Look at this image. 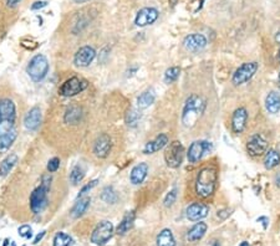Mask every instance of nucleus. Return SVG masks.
Returning <instances> with one entry per match:
<instances>
[{"label":"nucleus","instance_id":"f257e3e1","mask_svg":"<svg viewBox=\"0 0 280 246\" xmlns=\"http://www.w3.org/2000/svg\"><path fill=\"white\" fill-rule=\"evenodd\" d=\"M205 104L204 101L197 95H192L187 98L186 105L183 109V114H182V122L186 127H193L196 122L200 117V114L204 111Z\"/></svg>","mask_w":280,"mask_h":246},{"label":"nucleus","instance_id":"f03ea898","mask_svg":"<svg viewBox=\"0 0 280 246\" xmlns=\"http://www.w3.org/2000/svg\"><path fill=\"white\" fill-rule=\"evenodd\" d=\"M217 184V172L214 168H204L199 172L196 182V191L202 198H208L214 193Z\"/></svg>","mask_w":280,"mask_h":246},{"label":"nucleus","instance_id":"7ed1b4c3","mask_svg":"<svg viewBox=\"0 0 280 246\" xmlns=\"http://www.w3.org/2000/svg\"><path fill=\"white\" fill-rule=\"evenodd\" d=\"M27 72L34 82L43 81L49 72V61L46 56L36 55L30 60Z\"/></svg>","mask_w":280,"mask_h":246},{"label":"nucleus","instance_id":"20e7f679","mask_svg":"<svg viewBox=\"0 0 280 246\" xmlns=\"http://www.w3.org/2000/svg\"><path fill=\"white\" fill-rule=\"evenodd\" d=\"M48 193L49 189L40 186L30 194V208L34 214H40L48 207Z\"/></svg>","mask_w":280,"mask_h":246},{"label":"nucleus","instance_id":"39448f33","mask_svg":"<svg viewBox=\"0 0 280 246\" xmlns=\"http://www.w3.org/2000/svg\"><path fill=\"white\" fill-rule=\"evenodd\" d=\"M183 153L184 148L182 146V143L178 140H174L169 144L165 153L166 163L169 168H178L183 161Z\"/></svg>","mask_w":280,"mask_h":246},{"label":"nucleus","instance_id":"423d86ee","mask_svg":"<svg viewBox=\"0 0 280 246\" xmlns=\"http://www.w3.org/2000/svg\"><path fill=\"white\" fill-rule=\"evenodd\" d=\"M112 234H113L112 222L104 220L93 230L92 235H91V243H93L95 245H104L112 238Z\"/></svg>","mask_w":280,"mask_h":246},{"label":"nucleus","instance_id":"0eeeda50","mask_svg":"<svg viewBox=\"0 0 280 246\" xmlns=\"http://www.w3.org/2000/svg\"><path fill=\"white\" fill-rule=\"evenodd\" d=\"M86 87H87V81L74 76L62 83L59 93L61 96H65V97H72V96H76L78 93L83 92Z\"/></svg>","mask_w":280,"mask_h":246},{"label":"nucleus","instance_id":"6e6552de","mask_svg":"<svg viewBox=\"0 0 280 246\" xmlns=\"http://www.w3.org/2000/svg\"><path fill=\"white\" fill-rule=\"evenodd\" d=\"M256 70H258V64L256 62H246V64H243L233 75V83L234 85L246 83L247 81H249L254 76Z\"/></svg>","mask_w":280,"mask_h":246},{"label":"nucleus","instance_id":"1a4fd4ad","mask_svg":"<svg viewBox=\"0 0 280 246\" xmlns=\"http://www.w3.org/2000/svg\"><path fill=\"white\" fill-rule=\"evenodd\" d=\"M212 149V144L205 140H196L191 144L190 149H188V161L191 163H197L202 159L205 152H208Z\"/></svg>","mask_w":280,"mask_h":246},{"label":"nucleus","instance_id":"9d476101","mask_svg":"<svg viewBox=\"0 0 280 246\" xmlns=\"http://www.w3.org/2000/svg\"><path fill=\"white\" fill-rule=\"evenodd\" d=\"M96 56V51L91 46H83L78 50V53L75 54L74 62L76 66L79 67H86L91 64Z\"/></svg>","mask_w":280,"mask_h":246},{"label":"nucleus","instance_id":"9b49d317","mask_svg":"<svg viewBox=\"0 0 280 246\" xmlns=\"http://www.w3.org/2000/svg\"><path fill=\"white\" fill-rule=\"evenodd\" d=\"M267 140L261 135H254L248 139V144H247V149L248 153L253 157L261 156L267 151Z\"/></svg>","mask_w":280,"mask_h":246},{"label":"nucleus","instance_id":"f8f14e48","mask_svg":"<svg viewBox=\"0 0 280 246\" xmlns=\"http://www.w3.org/2000/svg\"><path fill=\"white\" fill-rule=\"evenodd\" d=\"M158 11L155 8H143L137 13L136 19H135V24L137 27H147V25L152 24L157 20Z\"/></svg>","mask_w":280,"mask_h":246},{"label":"nucleus","instance_id":"ddd939ff","mask_svg":"<svg viewBox=\"0 0 280 246\" xmlns=\"http://www.w3.org/2000/svg\"><path fill=\"white\" fill-rule=\"evenodd\" d=\"M111 138L107 135H101L100 137H97V139L95 140V144H93V153L95 156L99 157V158H106L109 156L110 151H111Z\"/></svg>","mask_w":280,"mask_h":246},{"label":"nucleus","instance_id":"4468645a","mask_svg":"<svg viewBox=\"0 0 280 246\" xmlns=\"http://www.w3.org/2000/svg\"><path fill=\"white\" fill-rule=\"evenodd\" d=\"M184 48L188 51H199L207 45V39L202 34H192L186 36L183 41Z\"/></svg>","mask_w":280,"mask_h":246},{"label":"nucleus","instance_id":"2eb2a0df","mask_svg":"<svg viewBox=\"0 0 280 246\" xmlns=\"http://www.w3.org/2000/svg\"><path fill=\"white\" fill-rule=\"evenodd\" d=\"M209 208L202 203H193L187 208V218L192 221H199L208 215Z\"/></svg>","mask_w":280,"mask_h":246},{"label":"nucleus","instance_id":"dca6fc26","mask_svg":"<svg viewBox=\"0 0 280 246\" xmlns=\"http://www.w3.org/2000/svg\"><path fill=\"white\" fill-rule=\"evenodd\" d=\"M41 123V109L39 107H32L24 118V126L29 131H36Z\"/></svg>","mask_w":280,"mask_h":246},{"label":"nucleus","instance_id":"f3484780","mask_svg":"<svg viewBox=\"0 0 280 246\" xmlns=\"http://www.w3.org/2000/svg\"><path fill=\"white\" fill-rule=\"evenodd\" d=\"M15 104L9 98L0 100V121H15Z\"/></svg>","mask_w":280,"mask_h":246},{"label":"nucleus","instance_id":"a211bd4d","mask_svg":"<svg viewBox=\"0 0 280 246\" xmlns=\"http://www.w3.org/2000/svg\"><path fill=\"white\" fill-rule=\"evenodd\" d=\"M247 118H248V113H247V109L240 107V109H235V112L233 113L232 118V127L234 133H242L243 130L246 128Z\"/></svg>","mask_w":280,"mask_h":246},{"label":"nucleus","instance_id":"6ab92c4d","mask_svg":"<svg viewBox=\"0 0 280 246\" xmlns=\"http://www.w3.org/2000/svg\"><path fill=\"white\" fill-rule=\"evenodd\" d=\"M168 143V137L166 135H160L155 138L153 140L148 142L146 144L143 149V153L144 154H152L156 153V152L161 151L162 148H165L167 146Z\"/></svg>","mask_w":280,"mask_h":246},{"label":"nucleus","instance_id":"aec40b11","mask_svg":"<svg viewBox=\"0 0 280 246\" xmlns=\"http://www.w3.org/2000/svg\"><path fill=\"white\" fill-rule=\"evenodd\" d=\"M147 173H148V165L146 163L137 164L131 172V183L135 184V186L141 184L144 180V178L147 177Z\"/></svg>","mask_w":280,"mask_h":246},{"label":"nucleus","instance_id":"412c9836","mask_svg":"<svg viewBox=\"0 0 280 246\" xmlns=\"http://www.w3.org/2000/svg\"><path fill=\"white\" fill-rule=\"evenodd\" d=\"M207 229H208V226H207L205 222H197V224L188 231V234H187V239H188L191 243H196V241L200 240V239L205 235Z\"/></svg>","mask_w":280,"mask_h":246},{"label":"nucleus","instance_id":"4be33fe9","mask_svg":"<svg viewBox=\"0 0 280 246\" xmlns=\"http://www.w3.org/2000/svg\"><path fill=\"white\" fill-rule=\"evenodd\" d=\"M18 156L15 153H10L3 159V162L0 163V177H6L9 173L13 170L15 167V164L18 163Z\"/></svg>","mask_w":280,"mask_h":246},{"label":"nucleus","instance_id":"5701e85b","mask_svg":"<svg viewBox=\"0 0 280 246\" xmlns=\"http://www.w3.org/2000/svg\"><path fill=\"white\" fill-rule=\"evenodd\" d=\"M90 203H91L90 196H84V198H80V200L76 201L74 207H72L71 217L75 218V219L83 217V215L86 213V210H87Z\"/></svg>","mask_w":280,"mask_h":246},{"label":"nucleus","instance_id":"b1692460","mask_svg":"<svg viewBox=\"0 0 280 246\" xmlns=\"http://www.w3.org/2000/svg\"><path fill=\"white\" fill-rule=\"evenodd\" d=\"M81 118H83V109L78 106H71L70 109H67L64 117L67 125H78L80 123Z\"/></svg>","mask_w":280,"mask_h":246},{"label":"nucleus","instance_id":"393cba45","mask_svg":"<svg viewBox=\"0 0 280 246\" xmlns=\"http://www.w3.org/2000/svg\"><path fill=\"white\" fill-rule=\"evenodd\" d=\"M265 107L270 113H278L280 111V95L278 92H272L265 98Z\"/></svg>","mask_w":280,"mask_h":246},{"label":"nucleus","instance_id":"a878e982","mask_svg":"<svg viewBox=\"0 0 280 246\" xmlns=\"http://www.w3.org/2000/svg\"><path fill=\"white\" fill-rule=\"evenodd\" d=\"M135 212H128L126 213V215L123 217L122 221L118 224L117 226V234L118 235H125L128 230H130L132 226H134V222H135Z\"/></svg>","mask_w":280,"mask_h":246},{"label":"nucleus","instance_id":"bb28decb","mask_svg":"<svg viewBox=\"0 0 280 246\" xmlns=\"http://www.w3.org/2000/svg\"><path fill=\"white\" fill-rule=\"evenodd\" d=\"M157 246H176V240L169 229H165L158 234Z\"/></svg>","mask_w":280,"mask_h":246},{"label":"nucleus","instance_id":"cd10ccee","mask_svg":"<svg viewBox=\"0 0 280 246\" xmlns=\"http://www.w3.org/2000/svg\"><path fill=\"white\" fill-rule=\"evenodd\" d=\"M280 164V154L279 152H277L275 149H270V151L267 152L264 158V167L267 169H273L277 165Z\"/></svg>","mask_w":280,"mask_h":246},{"label":"nucleus","instance_id":"c85d7f7f","mask_svg":"<svg viewBox=\"0 0 280 246\" xmlns=\"http://www.w3.org/2000/svg\"><path fill=\"white\" fill-rule=\"evenodd\" d=\"M155 92L152 90L146 91L137 98V106H139V109H147L155 102Z\"/></svg>","mask_w":280,"mask_h":246},{"label":"nucleus","instance_id":"c756f323","mask_svg":"<svg viewBox=\"0 0 280 246\" xmlns=\"http://www.w3.org/2000/svg\"><path fill=\"white\" fill-rule=\"evenodd\" d=\"M84 177H85V168L81 164H76L70 173V180L74 186H76L84 179Z\"/></svg>","mask_w":280,"mask_h":246},{"label":"nucleus","instance_id":"7c9ffc66","mask_svg":"<svg viewBox=\"0 0 280 246\" xmlns=\"http://www.w3.org/2000/svg\"><path fill=\"white\" fill-rule=\"evenodd\" d=\"M15 139H16L15 128H14L13 131H10V132L5 133V135L0 136V151H4V149L9 148Z\"/></svg>","mask_w":280,"mask_h":246},{"label":"nucleus","instance_id":"2f4dec72","mask_svg":"<svg viewBox=\"0 0 280 246\" xmlns=\"http://www.w3.org/2000/svg\"><path fill=\"white\" fill-rule=\"evenodd\" d=\"M101 199L107 204H115L118 200V196L112 187H106L101 193Z\"/></svg>","mask_w":280,"mask_h":246},{"label":"nucleus","instance_id":"473e14b6","mask_svg":"<svg viewBox=\"0 0 280 246\" xmlns=\"http://www.w3.org/2000/svg\"><path fill=\"white\" fill-rule=\"evenodd\" d=\"M72 238L65 233H57L54 238V246H71Z\"/></svg>","mask_w":280,"mask_h":246},{"label":"nucleus","instance_id":"72a5a7b5","mask_svg":"<svg viewBox=\"0 0 280 246\" xmlns=\"http://www.w3.org/2000/svg\"><path fill=\"white\" fill-rule=\"evenodd\" d=\"M179 74H181V69H179V67H169L165 74V82L166 83H172V82L177 81V79L179 77Z\"/></svg>","mask_w":280,"mask_h":246},{"label":"nucleus","instance_id":"f704fd0d","mask_svg":"<svg viewBox=\"0 0 280 246\" xmlns=\"http://www.w3.org/2000/svg\"><path fill=\"white\" fill-rule=\"evenodd\" d=\"M140 118H141V113H139L136 109H131V111L127 113V117H126V122H127L128 126L135 127V126L139 123Z\"/></svg>","mask_w":280,"mask_h":246},{"label":"nucleus","instance_id":"c9c22d12","mask_svg":"<svg viewBox=\"0 0 280 246\" xmlns=\"http://www.w3.org/2000/svg\"><path fill=\"white\" fill-rule=\"evenodd\" d=\"M177 189L174 188V189H172L171 191H169V193L167 194V195H166V198H165V207H172V205H173L174 203H176V199H177Z\"/></svg>","mask_w":280,"mask_h":246},{"label":"nucleus","instance_id":"e433bc0d","mask_svg":"<svg viewBox=\"0 0 280 246\" xmlns=\"http://www.w3.org/2000/svg\"><path fill=\"white\" fill-rule=\"evenodd\" d=\"M14 130V121H0V136Z\"/></svg>","mask_w":280,"mask_h":246},{"label":"nucleus","instance_id":"4c0bfd02","mask_svg":"<svg viewBox=\"0 0 280 246\" xmlns=\"http://www.w3.org/2000/svg\"><path fill=\"white\" fill-rule=\"evenodd\" d=\"M60 167V159L57 157H54L49 161L48 163V172L49 173H55L56 170L59 169Z\"/></svg>","mask_w":280,"mask_h":246},{"label":"nucleus","instance_id":"58836bf2","mask_svg":"<svg viewBox=\"0 0 280 246\" xmlns=\"http://www.w3.org/2000/svg\"><path fill=\"white\" fill-rule=\"evenodd\" d=\"M19 235L24 239H31L32 238V230L29 225H23L19 228Z\"/></svg>","mask_w":280,"mask_h":246},{"label":"nucleus","instance_id":"ea45409f","mask_svg":"<svg viewBox=\"0 0 280 246\" xmlns=\"http://www.w3.org/2000/svg\"><path fill=\"white\" fill-rule=\"evenodd\" d=\"M97 183H99V180L95 179V180H92V182L88 183V184H86V186H84L83 189H81V191H80V194H79V198H80V196H83L84 194L87 193L88 191H91V189H92L93 187H96Z\"/></svg>","mask_w":280,"mask_h":246},{"label":"nucleus","instance_id":"a19ab883","mask_svg":"<svg viewBox=\"0 0 280 246\" xmlns=\"http://www.w3.org/2000/svg\"><path fill=\"white\" fill-rule=\"evenodd\" d=\"M48 5V1H35L34 4L31 5V9L32 10H39V9H43V8H45V6Z\"/></svg>","mask_w":280,"mask_h":246},{"label":"nucleus","instance_id":"79ce46f5","mask_svg":"<svg viewBox=\"0 0 280 246\" xmlns=\"http://www.w3.org/2000/svg\"><path fill=\"white\" fill-rule=\"evenodd\" d=\"M41 186L45 187L46 189H49V191H50V186H51V177L50 175H44L43 182H41Z\"/></svg>","mask_w":280,"mask_h":246},{"label":"nucleus","instance_id":"37998d69","mask_svg":"<svg viewBox=\"0 0 280 246\" xmlns=\"http://www.w3.org/2000/svg\"><path fill=\"white\" fill-rule=\"evenodd\" d=\"M45 234H46V231H41L40 234H37L36 238L34 239V244H39V243H40V241L43 240L44 236H45Z\"/></svg>","mask_w":280,"mask_h":246},{"label":"nucleus","instance_id":"c03bdc74","mask_svg":"<svg viewBox=\"0 0 280 246\" xmlns=\"http://www.w3.org/2000/svg\"><path fill=\"white\" fill-rule=\"evenodd\" d=\"M258 221L263 224V226H264V229H267L268 222H269V219H268L267 217H260V218H259V219H258Z\"/></svg>","mask_w":280,"mask_h":246},{"label":"nucleus","instance_id":"a18cd8bd","mask_svg":"<svg viewBox=\"0 0 280 246\" xmlns=\"http://www.w3.org/2000/svg\"><path fill=\"white\" fill-rule=\"evenodd\" d=\"M20 1H22V0H6V4H8V6H10V8H15Z\"/></svg>","mask_w":280,"mask_h":246},{"label":"nucleus","instance_id":"49530a36","mask_svg":"<svg viewBox=\"0 0 280 246\" xmlns=\"http://www.w3.org/2000/svg\"><path fill=\"white\" fill-rule=\"evenodd\" d=\"M275 184L280 188V173L279 174H277V177H275Z\"/></svg>","mask_w":280,"mask_h":246},{"label":"nucleus","instance_id":"de8ad7c7","mask_svg":"<svg viewBox=\"0 0 280 246\" xmlns=\"http://www.w3.org/2000/svg\"><path fill=\"white\" fill-rule=\"evenodd\" d=\"M275 41H277L278 44H280V31H278L277 35H275Z\"/></svg>","mask_w":280,"mask_h":246},{"label":"nucleus","instance_id":"09e8293b","mask_svg":"<svg viewBox=\"0 0 280 246\" xmlns=\"http://www.w3.org/2000/svg\"><path fill=\"white\" fill-rule=\"evenodd\" d=\"M74 1L76 4H83V3H86V1H88V0H74Z\"/></svg>","mask_w":280,"mask_h":246},{"label":"nucleus","instance_id":"8fccbe9b","mask_svg":"<svg viewBox=\"0 0 280 246\" xmlns=\"http://www.w3.org/2000/svg\"><path fill=\"white\" fill-rule=\"evenodd\" d=\"M239 246H249V244H248V243H247V241H243V243H242V244H240V245H239Z\"/></svg>","mask_w":280,"mask_h":246},{"label":"nucleus","instance_id":"3c124183","mask_svg":"<svg viewBox=\"0 0 280 246\" xmlns=\"http://www.w3.org/2000/svg\"><path fill=\"white\" fill-rule=\"evenodd\" d=\"M212 246H221V244H219L218 241H214V243L212 244Z\"/></svg>","mask_w":280,"mask_h":246},{"label":"nucleus","instance_id":"603ef678","mask_svg":"<svg viewBox=\"0 0 280 246\" xmlns=\"http://www.w3.org/2000/svg\"><path fill=\"white\" fill-rule=\"evenodd\" d=\"M9 245V240L8 239H5V240H4V245L3 246H8Z\"/></svg>","mask_w":280,"mask_h":246},{"label":"nucleus","instance_id":"864d4df0","mask_svg":"<svg viewBox=\"0 0 280 246\" xmlns=\"http://www.w3.org/2000/svg\"><path fill=\"white\" fill-rule=\"evenodd\" d=\"M10 246H16V244H15V243H14V241H13V243H11V244H10Z\"/></svg>","mask_w":280,"mask_h":246},{"label":"nucleus","instance_id":"5fc2aeb1","mask_svg":"<svg viewBox=\"0 0 280 246\" xmlns=\"http://www.w3.org/2000/svg\"><path fill=\"white\" fill-rule=\"evenodd\" d=\"M278 58H279V61H280V50H279V54H278Z\"/></svg>","mask_w":280,"mask_h":246},{"label":"nucleus","instance_id":"6e6d98bb","mask_svg":"<svg viewBox=\"0 0 280 246\" xmlns=\"http://www.w3.org/2000/svg\"><path fill=\"white\" fill-rule=\"evenodd\" d=\"M278 86H279V88H280V82H279V83H278Z\"/></svg>","mask_w":280,"mask_h":246},{"label":"nucleus","instance_id":"4d7b16f0","mask_svg":"<svg viewBox=\"0 0 280 246\" xmlns=\"http://www.w3.org/2000/svg\"><path fill=\"white\" fill-rule=\"evenodd\" d=\"M279 82H280V74H279Z\"/></svg>","mask_w":280,"mask_h":246}]
</instances>
